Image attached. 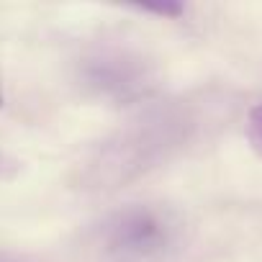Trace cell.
Listing matches in <instances>:
<instances>
[{"mask_svg":"<svg viewBox=\"0 0 262 262\" xmlns=\"http://www.w3.org/2000/svg\"><path fill=\"white\" fill-rule=\"evenodd\" d=\"M0 105H3V93H0Z\"/></svg>","mask_w":262,"mask_h":262,"instance_id":"8992f818","label":"cell"},{"mask_svg":"<svg viewBox=\"0 0 262 262\" xmlns=\"http://www.w3.org/2000/svg\"><path fill=\"white\" fill-rule=\"evenodd\" d=\"M144 13H157V16H170V18H178L185 8L180 3H165V6H139Z\"/></svg>","mask_w":262,"mask_h":262,"instance_id":"5b68a950","label":"cell"},{"mask_svg":"<svg viewBox=\"0 0 262 262\" xmlns=\"http://www.w3.org/2000/svg\"><path fill=\"white\" fill-rule=\"evenodd\" d=\"M190 128L193 118L180 105L155 108L139 116L111 137L88 162L82 172L85 188L111 190L144 175L188 142Z\"/></svg>","mask_w":262,"mask_h":262,"instance_id":"6da1fadb","label":"cell"},{"mask_svg":"<svg viewBox=\"0 0 262 262\" xmlns=\"http://www.w3.org/2000/svg\"><path fill=\"white\" fill-rule=\"evenodd\" d=\"M178 224L170 213L149 206H131L113 213L100 226V247L118 262H142L167 252Z\"/></svg>","mask_w":262,"mask_h":262,"instance_id":"7a4b0ae2","label":"cell"},{"mask_svg":"<svg viewBox=\"0 0 262 262\" xmlns=\"http://www.w3.org/2000/svg\"><path fill=\"white\" fill-rule=\"evenodd\" d=\"M82 80L90 90L116 103L137 100L152 85L144 59L126 52H103L98 57H90L82 67Z\"/></svg>","mask_w":262,"mask_h":262,"instance_id":"3957f363","label":"cell"},{"mask_svg":"<svg viewBox=\"0 0 262 262\" xmlns=\"http://www.w3.org/2000/svg\"><path fill=\"white\" fill-rule=\"evenodd\" d=\"M247 139H249L252 149L262 157V105H254L249 111V118H247Z\"/></svg>","mask_w":262,"mask_h":262,"instance_id":"277c9868","label":"cell"}]
</instances>
